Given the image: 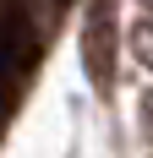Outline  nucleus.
I'll use <instances>...</instances> for the list:
<instances>
[{
    "label": "nucleus",
    "instance_id": "f257e3e1",
    "mask_svg": "<svg viewBox=\"0 0 153 158\" xmlns=\"http://www.w3.org/2000/svg\"><path fill=\"white\" fill-rule=\"evenodd\" d=\"M115 49H120V38H115V6L93 0L88 22H82V65H88V77H93L98 93L115 87Z\"/></svg>",
    "mask_w": 153,
    "mask_h": 158
},
{
    "label": "nucleus",
    "instance_id": "f03ea898",
    "mask_svg": "<svg viewBox=\"0 0 153 158\" xmlns=\"http://www.w3.org/2000/svg\"><path fill=\"white\" fill-rule=\"evenodd\" d=\"M131 38H137V55L153 65V22H137V33H131Z\"/></svg>",
    "mask_w": 153,
    "mask_h": 158
},
{
    "label": "nucleus",
    "instance_id": "7ed1b4c3",
    "mask_svg": "<svg viewBox=\"0 0 153 158\" xmlns=\"http://www.w3.org/2000/svg\"><path fill=\"white\" fill-rule=\"evenodd\" d=\"M148 114H153V104H148Z\"/></svg>",
    "mask_w": 153,
    "mask_h": 158
}]
</instances>
